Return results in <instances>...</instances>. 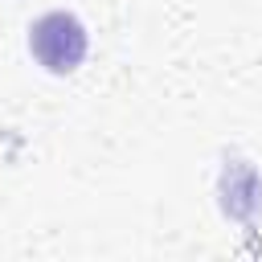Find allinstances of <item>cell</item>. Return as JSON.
<instances>
[{
	"label": "cell",
	"instance_id": "cell-1",
	"mask_svg": "<svg viewBox=\"0 0 262 262\" xmlns=\"http://www.w3.org/2000/svg\"><path fill=\"white\" fill-rule=\"evenodd\" d=\"M86 29L74 12H45L29 25V53L49 74H74L86 61Z\"/></svg>",
	"mask_w": 262,
	"mask_h": 262
},
{
	"label": "cell",
	"instance_id": "cell-2",
	"mask_svg": "<svg viewBox=\"0 0 262 262\" xmlns=\"http://www.w3.org/2000/svg\"><path fill=\"white\" fill-rule=\"evenodd\" d=\"M221 209L233 221H254L262 213V176L246 164V160H229V168L221 172Z\"/></svg>",
	"mask_w": 262,
	"mask_h": 262
}]
</instances>
